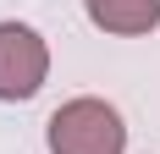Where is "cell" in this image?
Segmentation results:
<instances>
[{"mask_svg": "<svg viewBox=\"0 0 160 154\" xmlns=\"http://www.w3.org/2000/svg\"><path fill=\"white\" fill-rule=\"evenodd\" d=\"M50 50L22 22H0V99H33L44 88Z\"/></svg>", "mask_w": 160, "mask_h": 154, "instance_id": "2", "label": "cell"}, {"mask_svg": "<svg viewBox=\"0 0 160 154\" xmlns=\"http://www.w3.org/2000/svg\"><path fill=\"white\" fill-rule=\"evenodd\" d=\"M88 6V22L105 33H122V39H138L160 22V0H83Z\"/></svg>", "mask_w": 160, "mask_h": 154, "instance_id": "3", "label": "cell"}, {"mask_svg": "<svg viewBox=\"0 0 160 154\" xmlns=\"http://www.w3.org/2000/svg\"><path fill=\"white\" fill-rule=\"evenodd\" d=\"M50 154H122L127 149V127L105 99H66L50 116Z\"/></svg>", "mask_w": 160, "mask_h": 154, "instance_id": "1", "label": "cell"}]
</instances>
